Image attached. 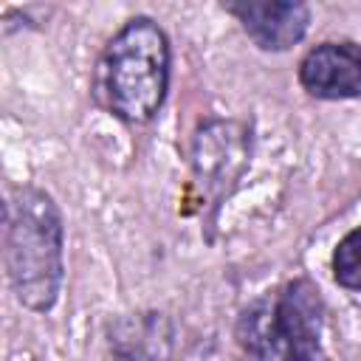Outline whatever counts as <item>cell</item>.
<instances>
[{"mask_svg": "<svg viewBox=\"0 0 361 361\" xmlns=\"http://www.w3.org/2000/svg\"><path fill=\"white\" fill-rule=\"evenodd\" d=\"M6 268L17 299L48 310L62 282V217L56 203L31 186L14 189L6 206Z\"/></svg>", "mask_w": 361, "mask_h": 361, "instance_id": "6da1fadb", "label": "cell"}, {"mask_svg": "<svg viewBox=\"0 0 361 361\" xmlns=\"http://www.w3.org/2000/svg\"><path fill=\"white\" fill-rule=\"evenodd\" d=\"M169 82V42L149 17L130 20L104 48L99 85L104 104L124 121L144 124L164 104Z\"/></svg>", "mask_w": 361, "mask_h": 361, "instance_id": "7a4b0ae2", "label": "cell"}, {"mask_svg": "<svg viewBox=\"0 0 361 361\" xmlns=\"http://www.w3.org/2000/svg\"><path fill=\"white\" fill-rule=\"evenodd\" d=\"M322 299L307 279H296L274 299L245 310L240 341L259 358L282 355L285 361H327L322 341Z\"/></svg>", "mask_w": 361, "mask_h": 361, "instance_id": "3957f363", "label": "cell"}, {"mask_svg": "<svg viewBox=\"0 0 361 361\" xmlns=\"http://www.w3.org/2000/svg\"><path fill=\"white\" fill-rule=\"evenodd\" d=\"M299 82L319 99L361 96V48L353 42H322L299 65Z\"/></svg>", "mask_w": 361, "mask_h": 361, "instance_id": "277c9868", "label": "cell"}, {"mask_svg": "<svg viewBox=\"0 0 361 361\" xmlns=\"http://www.w3.org/2000/svg\"><path fill=\"white\" fill-rule=\"evenodd\" d=\"M245 28V34L265 51H285L296 45L310 23L305 3L285 0H243L226 6Z\"/></svg>", "mask_w": 361, "mask_h": 361, "instance_id": "5b68a950", "label": "cell"}, {"mask_svg": "<svg viewBox=\"0 0 361 361\" xmlns=\"http://www.w3.org/2000/svg\"><path fill=\"white\" fill-rule=\"evenodd\" d=\"M333 274L338 285L350 290H361V226L344 234V240L336 245Z\"/></svg>", "mask_w": 361, "mask_h": 361, "instance_id": "8992f818", "label": "cell"}, {"mask_svg": "<svg viewBox=\"0 0 361 361\" xmlns=\"http://www.w3.org/2000/svg\"><path fill=\"white\" fill-rule=\"evenodd\" d=\"M31 361H34V358H31Z\"/></svg>", "mask_w": 361, "mask_h": 361, "instance_id": "52a82bcc", "label": "cell"}]
</instances>
